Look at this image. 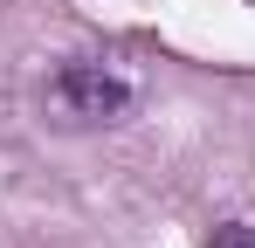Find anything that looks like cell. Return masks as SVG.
<instances>
[{
	"label": "cell",
	"instance_id": "1",
	"mask_svg": "<svg viewBox=\"0 0 255 248\" xmlns=\"http://www.w3.org/2000/svg\"><path fill=\"white\" fill-rule=\"evenodd\" d=\"M138 104V83L118 62H62L48 76V111L62 124H118Z\"/></svg>",
	"mask_w": 255,
	"mask_h": 248
},
{
	"label": "cell",
	"instance_id": "2",
	"mask_svg": "<svg viewBox=\"0 0 255 248\" xmlns=\"http://www.w3.org/2000/svg\"><path fill=\"white\" fill-rule=\"evenodd\" d=\"M207 248H255V228H242V221H228V228H214Z\"/></svg>",
	"mask_w": 255,
	"mask_h": 248
},
{
	"label": "cell",
	"instance_id": "3",
	"mask_svg": "<svg viewBox=\"0 0 255 248\" xmlns=\"http://www.w3.org/2000/svg\"><path fill=\"white\" fill-rule=\"evenodd\" d=\"M249 7H255V0H249Z\"/></svg>",
	"mask_w": 255,
	"mask_h": 248
}]
</instances>
